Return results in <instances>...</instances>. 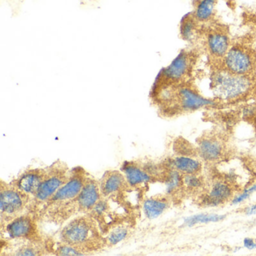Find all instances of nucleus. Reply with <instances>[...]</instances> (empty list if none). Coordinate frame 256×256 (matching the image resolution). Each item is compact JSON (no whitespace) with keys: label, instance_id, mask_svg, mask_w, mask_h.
Instances as JSON below:
<instances>
[{"label":"nucleus","instance_id":"nucleus-1","mask_svg":"<svg viewBox=\"0 0 256 256\" xmlns=\"http://www.w3.org/2000/svg\"><path fill=\"white\" fill-rule=\"evenodd\" d=\"M58 240L74 246L88 256L106 248L104 234L90 214H80L70 218L60 230Z\"/></svg>","mask_w":256,"mask_h":256},{"label":"nucleus","instance_id":"nucleus-2","mask_svg":"<svg viewBox=\"0 0 256 256\" xmlns=\"http://www.w3.org/2000/svg\"><path fill=\"white\" fill-rule=\"evenodd\" d=\"M250 76L233 74L226 70L216 72L211 78V88L216 98L226 102L245 96L252 89Z\"/></svg>","mask_w":256,"mask_h":256},{"label":"nucleus","instance_id":"nucleus-3","mask_svg":"<svg viewBox=\"0 0 256 256\" xmlns=\"http://www.w3.org/2000/svg\"><path fill=\"white\" fill-rule=\"evenodd\" d=\"M72 168L61 160H56L48 167L41 185L32 197L31 212L36 215L42 206L70 179Z\"/></svg>","mask_w":256,"mask_h":256},{"label":"nucleus","instance_id":"nucleus-4","mask_svg":"<svg viewBox=\"0 0 256 256\" xmlns=\"http://www.w3.org/2000/svg\"><path fill=\"white\" fill-rule=\"evenodd\" d=\"M32 198L20 191L11 182L1 180L0 186V222L1 226L13 218L31 212Z\"/></svg>","mask_w":256,"mask_h":256},{"label":"nucleus","instance_id":"nucleus-5","mask_svg":"<svg viewBox=\"0 0 256 256\" xmlns=\"http://www.w3.org/2000/svg\"><path fill=\"white\" fill-rule=\"evenodd\" d=\"M120 170L125 175L130 187L140 191L156 179H162L166 167H160L150 162L132 160L124 162Z\"/></svg>","mask_w":256,"mask_h":256},{"label":"nucleus","instance_id":"nucleus-6","mask_svg":"<svg viewBox=\"0 0 256 256\" xmlns=\"http://www.w3.org/2000/svg\"><path fill=\"white\" fill-rule=\"evenodd\" d=\"M38 218L32 212H26L1 226L2 240H43L38 227Z\"/></svg>","mask_w":256,"mask_h":256},{"label":"nucleus","instance_id":"nucleus-7","mask_svg":"<svg viewBox=\"0 0 256 256\" xmlns=\"http://www.w3.org/2000/svg\"><path fill=\"white\" fill-rule=\"evenodd\" d=\"M89 174H90L88 173L84 168L80 166L72 168L71 175L68 181L42 206L36 215L44 210L64 204L70 203L76 200L82 191Z\"/></svg>","mask_w":256,"mask_h":256},{"label":"nucleus","instance_id":"nucleus-8","mask_svg":"<svg viewBox=\"0 0 256 256\" xmlns=\"http://www.w3.org/2000/svg\"><path fill=\"white\" fill-rule=\"evenodd\" d=\"M192 62L190 54L186 52H180L168 66L158 73L152 86L179 84L190 74Z\"/></svg>","mask_w":256,"mask_h":256},{"label":"nucleus","instance_id":"nucleus-9","mask_svg":"<svg viewBox=\"0 0 256 256\" xmlns=\"http://www.w3.org/2000/svg\"><path fill=\"white\" fill-rule=\"evenodd\" d=\"M224 70L233 74L250 76L256 67V60L250 50L241 47L230 48L223 58Z\"/></svg>","mask_w":256,"mask_h":256},{"label":"nucleus","instance_id":"nucleus-10","mask_svg":"<svg viewBox=\"0 0 256 256\" xmlns=\"http://www.w3.org/2000/svg\"><path fill=\"white\" fill-rule=\"evenodd\" d=\"M102 196L107 198L125 199L132 188L128 185L122 170H109L100 180Z\"/></svg>","mask_w":256,"mask_h":256},{"label":"nucleus","instance_id":"nucleus-11","mask_svg":"<svg viewBox=\"0 0 256 256\" xmlns=\"http://www.w3.org/2000/svg\"><path fill=\"white\" fill-rule=\"evenodd\" d=\"M5 241L1 256H40L49 254L48 240Z\"/></svg>","mask_w":256,"mask_h":256},{"label":"nucleus","instance_id":"nucleus-12","mask_svg":"<svg viewBox=\"0 0 256 256\" xmlns=\"http://www.w3.org/2000/svg\"><path fill=\"white\" fill-rule=\"evenodd\" d=\"M102 197L100 180L88 175L82 191L74 200L78 215L89 214Z\"/></svg>","mask_w":256,"mask_h":256},{"label":"nucleus","instance_id":"nucleus-13","mask_svg":"<svg viewBox=\"0 0 256 256\" xmlns=\"http://www.w3.org/2000/svg\"><path fill=\"white\" fill-rule=\"evenodd\" d=\"M46 173V168H28L10 182L32 198L41 185Z\"/></svg>","mask_w":256,"mask_h":256},{"label":"nucleus","instance_id":"nucleus-14","mask_svg":"<svg viewBox=\"0 0 256 256\" xmlns=\"http://www.w3.org/2000/svg\"><path fill=\"white\" fill-rule=\"evenodd\" d=\"M233 192V188L228 182L224 180H215L208 188L206 194L202 198L200 202L203 206L216 208L232 200Z\"/></svg>","mask_w":256,"mask_h":256},{"label":"nucleus","instance_id":"nucleus-15","mask_svg":"<svg viewBox=\"0 0 256 256\" xmlns=\"http://www.w3.org/2000/svg\"><path fill=\"white\" fill-rule=\"evenodd\" d=\"M197 152L202 161L208 163L216 162L224 156V144L217 138L206 136L198 140Z\"/></svg>","mask_w":256,"mask_h":256},{"label":"nucleus","instance_id":"nucleus-16","mask_svg":"<svg viewBox=\"0 0 256 256\" xmlns=\"http://www.w3.org/2000/svg\"><path fill=\"white\" fill-rule=\"evenodd\" d=\"M170 197L166 194H158L146 198L142 203L144 214L148 220H156L161 216L170 208Z\"/></svg>","mask_w":256,"mask_h":256},{"label":"nucleus","instance_id":"nucleus-17","mask_svg":"<svg viewBox=\"0 0 256 256\" xmlns=\"http://www.w3.org/2000/svg\"><path fill=\"white\" fill-rule=\"evenodd\" d=\"M166 167L174 168L182 174H199L202 170V162L200 158L190 155H178L166 162Z\"/></svg>","mask_w":256,"mask_h":256},{"label":"nucleus","instance_id":"nucleus-18","mask_svg":"<svg viewBox=\"0 0 256 256\" xmlns=\"http://www.w3.org/2000/svg\"><path fill=\"white\" fill-rule=\"evenodd\" d=\"M206 46L212 56L223 59L230 49V41L224 32H212L208 36Z\"/></svg>","mask_w":256,"mask_h":256},{"label":"nucleus","instance_id":"nucleus-19","mask_svg":"<svg viewBox=\"0 0 256 256\" xmlns=\"http://www.w3.org/2000/svg\"><path fill=\"white\" fill-rule=\"evenodd\" d=\"M162 180L164 186V194L170 198L184 187V174L174 168L166 167Z\"/></svg>","mask_w":256,"mask_h":256},{"label":"nucleus","instance_id":"nucleus-20","mask_svg":"<svg viewBox=\"0 0 256 256\" xmlns=\"http://www.w3.org/2000/svg\"><path fill=\"white\" fill-rule=\"evenodd\" d=\"M132 226L130 222L121 223L112 228L104 235L106 247H113L128 239L131 235Z\"/></svg>","mask_w":256,"mask_h":256},{"label":"nucleus","instance_id":"nucleus-21","mask_svg":"<svg viewBox=\"0 0 256 256\" xmlns=\"http://www.w3.org/2000/svg\"><path fill=\"white\" fill-rule=\"evenodd\" d=\"M226 216L217 214H197L187 216L184 218V224L191 228L198 224H209V223L220 222L226 218Z\"/></svg>","mask_w":256,"mask_h":256},{"label":"nucleus","instance_id":"nucleus-22","mask_svg":"<svg viewBox=\"0 0 256 256\" xmlns=\"http://www.w3.org/2000/svg\"><path fill=\"white\" fill-rule=\"evenodd\" d=\"M216 0H200L194 10V18L198 22H208L212 18L215 12Z\"/></svg>","mask_w":256,"mask_h":256},{"label":"nucleus","instance_id":"nucleus-23","mask_svg":"<svg viewBox=\"0 0 256 256\" xmlns=\"http://www.w3.org/2000/svg\"><path fill=\"white\" fill-rule=\"evenodd\" d=\"M196 22H198L194 18V16L188 14L182 18L180 28L182 40L188 42L194 40L196 34Z\"/></svg>","mask_w":256,"mask_h":256},{"label":"nucleus","instance_id":"nucleus-24","mask_svg":"<svg viewBox=\"0 0 256 256\" xmlns=\"http://www.w3.org/2000/svg\"><path fill=\"white\" fill-rule=\"evenodd\" d=\"M204 186V180L199 174L184 175V187L190 192H197Z\"/></svg>","mask_w":256,"mask_h":256},{"label":"nucleus","instance_id":"nucleus-25","mask_svg":"<svg viewBox=\"0 0 256 256\" xmlns=\"http://www.w3.org/2000/svg\"><path fill=\"white\" fill-rule=\"evenodd\" d=\"M256 193V182L251 184L250 186L244 188L240 193L233 196L230 203L232 205H239L248 200L253 194Z\"/></svg>","mask_w":256,"mask_h":256},{"label":"nucleus","instance_id":"nucleus-26","mask_svg":"<svg viewBox=\"0 0 256 256\" xmlns=\"http://www.w3.org/2000/svg\"><path fill=\"white\" fill-rule=\"evenodd\" d=\"M242 245L244 248L248 250H256V241L252 238H244L242 241Z\"/></svg>","mask_w":256,"mask_h":256},{"label":"nucleus","instance_id":"nucleus-27","mask_svg":"<svg viewBox=\"0 0 256 256\" xmlns=\"http://www.w3.org/2000/svg\"><path fill=\"white\" fill-rule=\"evenodd\" d=\"M244 214L246 216H256V203L246 206L244 210Z\"/></svg>","mask_w":256,"mask_h":256},{"label":"nucleus","instance_id":"nucleus-28","mask_svg":"<svg viewBox=\"0 0 256 256\" xmlns=\"http://www.w3.org/2000/svg\"></svg>","mask_w":256,"mask_h":256}]
</instances>
